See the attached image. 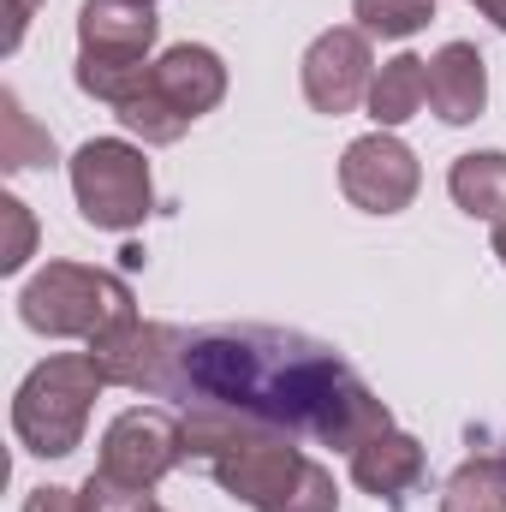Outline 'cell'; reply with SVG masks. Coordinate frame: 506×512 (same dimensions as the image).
I'll return each mask as SVG.
<instances>
[{
	"instance_id": "obj_17",
	"label": "cell",
	"mask_w": 506,
	"mask_h": 512,
	"mask_svg": "<svg viewBox=\"0 0 506 512\" xmlns=\"http://www.w3.org/2000/svg\"><path fill=\"white\" fill-rule=\"evenodd\" d=\"M42 161H54V137L24 114V102L12 90H0V167L24 173V167H42Z\"/></svg>"
},
{
	"instance_id": "obj_18",
	"label": "cell",
	"mask_w": 506,
	"mask_h": 512,
	"mask_svg": "<svg viewBox=\"0 0 506 512\" xmlns=\"http://www.w3.org/2000/svg\"><path fill=\"white\" fill-rule=\"evenodd\" d=\"M114 114H120V126H126L131 137H143V143H179V137L191 131V120H185V114L155 90V72H149V84H143V90H131Z\"/></svg>"
},
{
	"instance_id": "obj_7",
	"label": "cell",
	"mask_w": 506,
	"mask_h": 512,
	"mask_svg": "<svg viewBox=\"0 0 506 512\" xmlns=\"http://www.w3.org/2000/svg\"><path fill=\"white\" fill-rule=\"evenodd\" d=\"M417 185H423V167H417V155L393 131H370V137L346 143V155H340V191L364 215H399V209H411Z\"/></svg>"
},
{
	"instance_id": "obj_19",
	"label": "cell",
	"mask_w": 506,
	"mask_h": 512,
	"mask_svg": "<svg viewBox=\"0 0 506 512\" xmlns=\"http://www.w3.org/2000/svg\"><path fill=\"white\" fill-rule=\"evenodd\" d=\"M149 72H155L149 60H102V54H78V90L96 96V102H108V108H120L131 90H143Z\"/></svg>"
},
{
	"instance_id": "obj_9",
	"label": "cell",
	"mask_w": 506,
	"mask_h": 512,
	"mask_svg": "<svg viewBox=\"0 0 506 512\" xmlns=\"http://www.w3.org/2000/svg\"><path fill=\"white\" fill-rule=\"evenodd\" d=\"M179 340H185V328H173V322H137V316H131L114 334L90 340V358H96V370L108 376V387H131V393H143V399H167Z\"/></svg>"
},
{
	"instance_id": "obj_10",
	"label": "cell",
	"mask_w": 506,
	"mask_h": 512,
	"mask_svg": "<svg viewBox=\"0 0 506 512\" xmlns=\"http://www.w3.org/2000/svg\"><path fill=\"white\" fill-rule=\"evenodd\" d=\"M155 30H161V18H155L149 0H84L78 6V54L149 60Z\"/></svg>"
},
{
	"instance_id": "obj_21",
	"label": "cell",
	"mask_w": 506,
	"mask_h": 512,
	"mask_svg": "<svg viewBox=\"0 0 506 512\" xmlns=\"http://www.w3.org/2000/svg\"><path fill=\"white\" fill-rule=\"evenodd\" d=\"M36 245V221L18 197H0V274H18L24 256Z\"/></svg>"
},
{
	"instance_id": "obj_5",
	"label": "cell",
	"mask_w": 506,
	"mask_h": 512,
	"mask_svg": "<svg viewBox=\"0 0 506 512\" xmlns=\"http://www.w3.org/2000/svg\"><path fill=\"white\" fill-rule=\"evenodd\" d=\"M72 197L78 215L102 233H131L155 215V179L143 149L126 137H90L72 155Z\"/></svg>"
},
{
	"instance_id": "obj_24",
	"label": "cell",
	"mask_w": 506,
	"mask_h": 512,
	"mask_svg": "<svg viewBox=\"0 0 506 512\" xmlns=\"http://www.w3.org/2000/svg\"><path fill=\"white\" fill-rule=\"evenodd\" d=\"M36 6H42V0H6V54H18V42H24Z\"/></svg>"
},
{
	"instance_id": "obj_2",
	"label": "cell",
	"mask_w": 506,
	"mask_h": 512,
	"mask_svg": "<svg viewBox=\"0 0 506 512\" xmlns=\"http://www.w3.org/2000/svg\"><path fill=\"white\" fill-rule=\"evenodd\" d=\"M179 435H185V459L203 465L251 512H340L334 471L316 465L298 447V435H286V429L191 405V411H179Z\"/></svg>"
},
{
	"instance_id": "obj_8",
	"label": "cell",
	"mask_w": 506,
	"mask_h": 512,
	"mask_svg": "<svg viewBox=\"0 0 506 512\" xmlns=\"http://www.w3.org/2000/svg\"><path fill=\"white\" fill-rule=\"evenodd\" d=\"M304 102L316 114H352L358 102H370V84H376V60H370V36L358 24H340V30H322L310 48H304Z\"/></svg>"
},
{
	"instance_id": "obj_23",
	"label": "cell",
	"mask_w": 506,
	"mask_h": 512,
	"mask_svg": "<svg viewBox=\"0 0 506 512\" xmlns=\"http://www.w3.org/2000/svg\"><path fill=\"white\" fill-rule=\"evenodd\" d=\"M24 512H84V495L48 483V489H30V495H24Z\"/></svg>"
},
{
	"instance_id": "obj_27",
	"label": "cell",
	"mask_w": 506,
	"mask_h": 512,
	"mask_svg": "<svg viewBox=\"0 0 506 512\" xmlns=\"http://www.w3.org/2000/svg\"><path fill=\"white\" fill-rule=\"evenodd\" d=\"M143 512H167V507H155V501H149V507H143Z\"/></svg>"
},
{
	"instance_id": "obj_16",
	"label": "cell",
	"mask_w": 506,
	"mask_h": 512,
	"mask_svg": "<svg viewBox=\"0 0 506 512\" xmlns=\"http://www.w3.org/2000/svg\"><path fill=\"white\" fill-rule=\"evenodd\" d=\"M441 512H506V459L501 453L465 459L447 477V489H441Z\"/></svg>"
},
{
	"instance_id": "obj_11",
	"label": "cell",
	"mask_w": 506,
	"mask_h": 512,
	"mask_svg": "<svg viewBox=\"0 0 506 512\" xmlns=\"http://www.w3.org/2000/svg\"><path fill=\"white\" fill-rule=\"evenodd\" d=\"M352 483L387 507H405V495L423 483V441L405 429H381L352 453Z\"/></svg>"
},
{
	"instance_id": "obj_13",
	"label": "cell",
	"mask_w": 506,
	"mask_h": 512,
	"mask_svg": "<svg viewBox=\"0 0 506 512\" xmlns=\"http://www.w3.org/2000/svg\"><path fill=\"white\" fill-rule=\"evenodd\" d=\"M429 108L447 126H471L489 108V60L471 42H447L429 60Z\"/></svg>"
},
{
	"instance_id": "obj_25",
	"label": "cell",
	"mask_w": 506,
	"mask_h": 512,
	"mask_svg": "<svg viewBox=\"0 0 506 512\" xmlns=\"http://www.w3.org/2000/svg\"><path fill=\"white\" fill-rule=\"evenodd\" d=\"M471 6H477V12H483L495 30H506V0H471Z\"/></svg>"
},
{
	"instance_id": "obj_4",
	"label": "cell",
	"mask_w": 506,
	"mask_h": 512,
	"mask_svg": "<svg viewBox=\"0 0 506 512\" xmlns=\"http://www.w3.org/2000/svg\"><path fill=\"white\" fill-rule=\"evenodd\" d=\"M18 316H24V328H36L48 340H102L137 310H131V286L120 274L84 268V262H48L24 280Z\"/></svg>"
},
{
	"instance_id": "obj_26",
	"label": "cell",
	"mask_w": 506,
	"mask_h": 512,
	"mask_svg": "<svg viewBox=\"0 0 506 512\" xmlns=\"http://www.w3.org/2000/svg\"><path fill=\"white\" fill-rule=\"evenodd\" d=\"M495 256H501V262H506V221H501V227H495Z\"/></svg>"
},
{
	"instance_id": "obj_6",
	"label": "cell",
	"mask_w": 506,
	"mask_h": 512,
	"mask_svg": "<svg viewBox=\"0 0 506 512\" xmlns=\"http://www.w3.org/2000/svg\"><path fill=\"white\" fill-rule=\"evenodd\" d=\"M185 459V435H179V417L161 411V405H131L108 423L102 435V477L126 483V489H155L173 465Z\"/></svg>"
},
{
	"instance_id": "obj_15",
	"label": "cell",
	"mask_w": 506,
	"mask_h": 512,
	"mask_svg": "<svg viewBox=\"0 0 506 512\" xmlns=\"http://www.w3.org/2000/svg\"><path fill=\"white\" fill-rule=\"evenodd\" d=\"M423 102H429V60L393 54V60L376 72V84H370V120H376V131L405 126Z\"/></svg>"
},
{
	"instance_id": "obj_1",
	"label": "cell",
	"mask_w": 506,
	"mask_h": 512,
	"mask_svg": "<svg viewBox=\"0 0 506 512\" xmlns=\"http://www.w3.org/2000/svg\"><path fill=\"white\" fill-rule=\"evenodd\" d=\"M167 399L179 411H227L322 447L358 453L370 435L393 429V411L370 382L322 340L292 328H197L179 340Z\"/></svg>"
},
{
	"instance_id": "obj_14",
	"label": "cell",
	"mask_w": 506,
	"mask_h": 512,
	"mask_svg": "<svg viewBox=\"0 0 506 512\" xmlns=\"http://www.w3.org/2000/svg\"><path fill=\"white\" fill-rule=\"evenodd\" d=\"M447 191H453V203L471 215V221H506V155L501 149H471V155H459L453 161V173H447Z\"/></svg>"
},
{
	"instance_id": "obj_20",
	"label": "cell",
	"mask_w": 506,
	"mask_h": 512,
	"mask_svg": "<svg viewBox=\"0 0 506 512\" xmlns=\"http://www.w3.org/2000/svg\"><path fill=\"white\" fill-rule=\"evenodd\" d=\"M352 18H358L364 36L405 42V36H417L435 18V0H352Z\"/></svg>"
},
{
	"instance_id": "obj_12",
	"label": "cell",
	"mask_w": 506,
	"mask_h": 512,
	"mask_svg": "<svg viewBox=\"0 0 506 512\" xmlns=\"http://www.w3.org/2000/svg\"><path fill=\"white\" fill-rule=\"evenodd\" d=\"M155 90H161L185 120H203V114L221 108V96H227V66H221L215 48L179 42V48H167V54L155 60Z\"/></svg>"
},
{
	"instance_id": "obj_3",
	"label": "cell",
	"mask_w": 506,
	"mask_h": 512,
	"mask_svg": "<svg viewBox=\"0 0 506 512\" xmlns=\"http://www.w3.org/2000/svg\"><path fill=\"white\" fill-rule=\"evenodd\" d=\"M102 387H108V376L96 370L90 352H60V358L36 364L12 393V435L24 441V453H36V459L78 453L90 405H96Z\"/></svg>"
},
{
	"instance_id": "obj_22",
	"label": "cell",
	"mask_w": 506,
	"mask_h": 512,
	"mask_svg": "<svg viewBox=\"0 0 506 512\" xmlns=\"http://www.w3.org/2000/svg\"><path fill=\"white\" fill-rule=\"evenodd\" d=\"M78 495H84V512H143L149 507V489H126V483H114L102 471H90V483Z\"/></svg>"
}]
</instances>
